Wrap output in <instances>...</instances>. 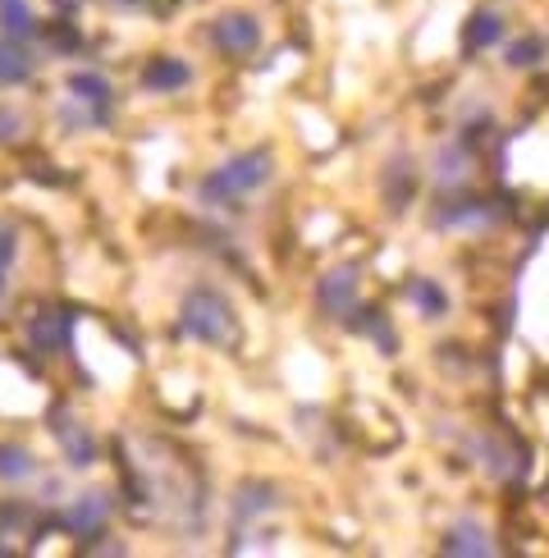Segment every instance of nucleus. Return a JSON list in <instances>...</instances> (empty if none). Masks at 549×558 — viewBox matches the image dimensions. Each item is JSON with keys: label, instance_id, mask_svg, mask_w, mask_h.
<instances>
[{"label": "nucleus", "instance_id": "nucleus-12", "mask_svg": "<svg viewBox=\"0 0 549 558\" xmlns=\"http://www.w3.org/2000/svg\"><path fill=\"white\" fill-rule=\"evenodd\" d=\"M28 335H33V343L41 348V353H56V348L64 343V335H69V320H64L60 312H41V316L28 325Z\"/></svg>", "mask_w": 549, "mask_h": 558}, {"label": "nucleus", "instance_id": "nucleus-16", "mask_svg": "<svg viewBox=\"0 0 549 558\" xmlns=\"http://www.w3.org/2000/svg\"><path fill=\"white\" fill-rule=\"evenodd\" d=\"M540 56H545V41L540 37H522L513 51H509V64L513 69H526V60H540Z\"/></svg>", "mask_w": 549, "mask_h": 558}, {"label": "nucleus", "instance_id": "nucleus-8", "mask_svg": "<svg viewBox=\"0 0 549 558\" xmlns=\"http://www.w3.org/2000/svg\"><path fill=\"white\" fill-rule=\"evenodd\" d=\"M33 78V56L23 37H0V87H19Z\"/></svg>", "mask_w": 549, "mask_h": 558}, {"label": "nucleus", "instance_id": "nucleus-15", "mask_svg": "<svg viewBox=\"0 0 549 558\" xmlns=\"http://www.w3.org/2000/svg\"><path fill=\"white\" fill-rule=\"evenodd\" d=\"M412 302H417L422 312H430V316H440L444 312V293L430 284V279H417V284H412Z\"/></svg>", "mask_w": 549, "mask_h": 558}, {"label": "nucleus", "instance_id": "nucleus-1", "mask_svg": "<svg viewBox=\"0 0 549 558\" xmlns=\"http://www.w3.org/2000/svg\"><path fill=\"white\" fill-rule=\"evenodd\" d=\"M270 174H274V156L266 147H252V151H243L234 160H224L216 174H206L197 197L211 202V206H234V202L252 197L257 189H266Z\"/></svg>", "mask_w": 549, "mask_h": 558}, {"label": "nucleus", "instance_id": "nucleus-9", "mask_svg": "<svg viewBox=\"0 0 549 558\" xmlns=\"http://www.w3.org/2000/svg\"><path fill=\"white\" fill-rule=\"evenodd\" d=\"M444 554H472V558H486V554H495V541H490V531L480 526V522H457L449 536H444V545H440Z\"/></svg>", "mask_w": 549, "mask_h": 558}, {"label": "nucleus", "instance_id": "nucleus-2", "mask_svg": "<svg viewBox=\"0 0 549 558\" xmlns=\"http://www.w3.org/2000/svg\"><path fill=\"white\" fill-rule=\"evenodd\" d=\"M179 325L183 335H193L202 343H229L234 339V312L216 289H193L179 307Z\"/></svg>", "mask_w": 549, "mask_h": 558}, {"label": "nucleus", "instance_id": "nucleus-10", "mask_svg": "<svg viewBox=\"0 0 549 558\" xmlns=\"http://www.w3.org/2000/svg\"><path fill=\"white\" fill-rule=\"evenodd\" d=\"M188 78H193V69L183 60H174V56H160L143 69V83L151 92H179V87H188Z\"/></svg>", "mask_w": 549, "mask_h": 558}, {"label": "nucleus", "instance_id": "nucleus-14", "mask_svg": "<svg viewBox=\"0 0 549 558\" xmlns=\"http://www.w3.org/2000/svg\"><path fill=\"white\" fill-rule=\"evenodd\" d=\"M37 472V462L28 449L19 445H0V481H28Z\"/></svg>", "mask_w": 549, "mask_h": 558}, {"label": "nucleus", "instance_id": "nucleus-4", "mask_svg": "<svg viewBox=\"0 0 549 558\" xmlns=\"http://www.w3.org/2000/svg\"><path fill=\"white\" fill-rule=\"evenodd\" d=\"M51 426H56V439H60L64 458L74 462V468H87V462L97 458V439H91V430H87L69 408H56V412H51Z\"/></svg>", "mask_w": 549, "mask_h": 558}, {"label": "nucleus", "instance_id": "nucleus-11", "mask_svg": "<svg viewBox=\"0 0 549 558\" xmlns=\"http://www.w3.org/2000/svg\"><path fill=\"white\" fill-rule=\"evenodd\" d=\"M503 37V19L495 10H476L467 19V33H463V46L467 51H486V46H495Z\"/></svg>", "mask_w": 549, "mask_h": 558}, {"label": "nucleus", "instance_id": "nucleus-6", "mask_svg": "<svg viewBox=\"0 0 549 558\" xmlns=\"http://www.w3.org/2000/svg\"><path fill=\"white\" fill-rule=\"evenodd\" d=\"M211 37H216V46L224 56H252L261 46V28H257V19H252V14H224V19H216Z\"/></svg>", "mask_w": 549, "mask_h": 558}, {"label": "nucleus", "instance_id": "nucleus-19", "mask_svg": "<svg viewBox=\"0 0 549 558\" xmlns=\"http://www.w3.org/2000/svg\"><path fill=\"white\" fill-rule=\"evenodd\" d=\"M0 293H5V289H0Z\"/></svg>", "mask_w": 549, "mask_h": 558}, {"label": "nucleus", "instance_id": "nucleus-17", "mask_svg": "<svg viewBox=\"0 0 549 558\" xmlns=\"http://www.w3.org/2000/svg\"><path fill=\"white\" fill-rule=\"evenodd\" d=\"M10 262H14V234H10L5 225H0V275L10 270Z\"/></svg>", "mask_w": 549, "mask_h": 558}, {"label": "nucleus", "instance_id": "nucleus-7", "mask_svg": "<svg viewBox=\"0 0 549 558\" xmlns=\"http://www.w3.org/2000/svg\"><path fill=\"white\" fill-rule=\"evenodd\" d=\"M106 518H110V504H106L101 495H83V499H74V504H69L64 513H60V522L74 531V536H83V541L97 536V531L106 526Z\"/></svg>", "mask_w": 549, "mask_h": 558}, {"label": "nucleus", "instance_id": "nucleus-13", "mask_svg": "<svg viewBox=\"0 0 549 558\" xmlns=\"http://www.w3.org/2000/svg\"><path fill=\"white\" fill-rule=\"evenodd\" d=\"M0 28H5V37H33V5L28 0H0Z\"/></svg>", "mask_w": 549, "mask_h": 558}, {"label": "nucleus", "instance_id": "nucleus-5", "mask_svg": "<svg viewBox=\"0 0 549 558\" xmlns=\"http://www.w3.org/2000/svg\"><path fill=\"white\" fill-rule=\"evenodd\" d=\"M316 302H320V307H326L330 316L349 320V316L357 312V270H349V266L330 270V275L316 284Z\"/></svg>", "mask_w": 549, "mask_h": 558}, {"label": "nucleus", "instance_id": "nucleus-18", "mask_svg": "<svg viewBox=\"0 0 549 558\" xmlns=\"http://www.w3.org/2000/svg\"><path fill=\"white\" fill-rule=\"evenodd\" d=\"M114 5H124V10H143L147 0H114Z\"/></svg>", "mask_w": 549, "mask_h": 558}, {"label": "nucleus", "instance_id": "nucleus-3", "mask_svg": "<svg viewBox=\"0 0 549 558\" xmlns=\"http://www.w3.org/2000/svg\"><path fill=\"white\" fill-rule=\"evenodd\" d=\"M64 114L74 124H106L110 120V83L101 74H74L69 78V106Z\"/></svg>", "mask_w": 549, "mask_h": 558}]
</instances>
